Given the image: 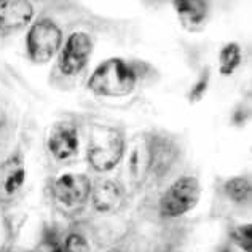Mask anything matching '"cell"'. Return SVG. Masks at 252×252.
Masks as SVG:
<instances>
[{"label":"cell","mask_w":252,"mask_h":252,"mask_svg":"<svg viewBox=\"0 0 252 252\" xmlns=\"http://www.w3.org/2000/svg\"><path fill=\"white\" fill-rule=\"evenodd\" d=\"M231 236H233V240L238 246L244 249V252H252V225L251 223L240 225Z\"/></svg>","instance_id":"cell-15"},{"label":"cell","mask_w":252,"mask_h":252,"mask_svg":"<svg viewBox=\"0 0 252 252\" xmlns=\"http://www.w3.org/2000/svg\"><path fill=\"white\" fill-rule=\"evenodd\" d=\"M174 6L181 23L189 31L200 29L209 15V5L200 0H182V2H174Z\"/></svg>","instance_id":"cell-12"},{"label":"cell","mask_w":252,"mask_h":252,"mask_svg":"<svg viewBox=\"0 0 252 252\" xmlns=\"http://www.w3.org/2000/svg\"><path fill=\"white\" fill-rule=\"evenodd\" d=\"M125 152V137L117 128L93 125L88 139V161L99 172H107L120 163Z\"/></svg>","instance_id":"cell-2"},{"label":"cell","mask_w":252,"mask_h":252,"mask_svg":"<svg viewBox=\"0 0 252 252\" xmlns=\"http://www.w3.org/2000/svg\"><path fill=\"white\" fill-rule=\"evenodd\" d=\"M78 131L77 126L70 122H58L53 125L48 136L50 154L58 161H67L74 158L78 152Z\"/></svg>","instance_id":"cell-8"},{"label":"cell","mask_w":252,"mask_h":252,"mask_svg":"<svg viewBox=\"0 0 252 252\" xmlns=\"http://www.w3.org/2000/svg\"><path fill=\"white\" fill-rule=\"evenodd\" d=\"M93 53V40L86 32H74L65 40V45L59 50L58 67L61 74L72 77L86 67Z\"/></svg>","instance_id":"cell-5"},{"label":"cell","mask_w":252,"mask_h":252,"mask_svg":"<svg viewBox=\"0 0 252 252\" xmlns=\"http://www.w3.org/2000/svg\"><path fill=\"white\" fill-rule=\"evenodd\" d=\"M201 196L200 181L193 176L176 179L160 200V211L166 217H181L193 209Z\"/></svg>","instance_id":"cell-4"},{"label":"cell","mask_w":252,"mask_h":252,"mask_svg":"<svg viewBox=\"0 0 252 252\" xmlns=\"http://www.w3.org/2000/svg\"><path fill=\"white\" fill-rule=\"evenodd\" d=\"M61 28L50 18H42L31 26L26 35L28 56L35 64H46L61 50Z\"/></svg>","instance_id":"cell-3"},{"label":"cell","mask_w":252,"mask_h":252,"mask_svg":"<svg viewBox=\"0 0 252 252\" xmlns=\"http://www.w3.org/2000/svg\"><path fill=\"white\" fill-rule=\"evenodd\" d=\"M64 252H91L90 243L86 238L78 233H70L63 243Z\"/></svg>","instance_id":"cell-16"},{"label":"cell","mask_w":252,"mask_h":252,"mask_svg":"<svg viewBox=\"0 0 252 252\" xmlns=\"http://www.w3.org/2000/svg\"><path fill=\"white\" fill-rule=\"evenodd\" d=\"M208 85H209V72L206 70L203 74V77L198 80L195 85H193V88H191L190 91V94H189V99H190V102H198V101H201L203 96L206 94V91H208Z\"/></svg>","instance_id":"cell-17"},{"label":"cell","mask_w":252,"mask_h":252,"mask_svg":"<svg viewBox=\"0 0 252 252\" xmlns=\"http://www.w3.org/2000/svg\"><path fill=\"white\" fill-rule=\"evenodd\" d=\"M155 155L157 149L149 136H137L132 141L128 158H126V172H128V179L132 187H141L152 166L155 164Z\"/></svg>","instance_id":"cell-6"},{"label":"cell","mask_w":252,"mask_h":252,"mask_svg":"<svg viewBox=\"0 0 252 252\" xmlns=\"http://www.w3.org/2000/svg\"><path fill=\"white\" fill-rule=\"evenodd\" d=\"M219 252H231L228 248H223V249H220V251H219Z\"/></svg>","instance_id":"cell-18"},{"label":"cell","mask_w":252,"mask_h":252,"mask_svg":"<svg viewBox=\"0 0 252 252\" xmlns=\"http://www.w3.org/2000/svg\"><path fill=\"white\" fill-rule=\"evenodd\" d=\"M241 64V46L231 42L223 45L219 53V72L223 77H230Z\"/></svg>","instance_id":"cell-13"},{"label":"cell","mask_w":252,"mask_h":252,"mask_svg":"<svg viewBox=\"0 0 252 252\" xmlns=\"http://www.w3.org/2000/svg\"><path fill=\"white\" fill-rule=\"evenodd\" d=\"M91 201L99 212H115L123 204V190L115 181H102L91 189Z\"/></svg>","instance_id":"cell-11"},{"label":"cell","mask_w":252,"mask_h":252,"mask_svg":"<svg viewBox=\"0 0 252 252\" xmlns=\"http://www.w3.org/2000/svg\"><path fill=\"white\" fill-rule=\"evenodd\" d=\"M26 168L21 157L13 155L0 164V203H10L21 191Z\"/></svg>","instance_id":"cell-9"},{"label":"cell","mask_w":252,"mask_h":252,"mask_svg":"<svg viewBox=\"0 0 252 252\" xmlns=\"http://www.w3.org/2000/svg\"><path fill=\"white\" fill-rule=\"evenodd\" d=\"M53 196L64 206H77L91 195V182L88 176L78 172H65L53 182Z\"/></svg>","instance_id":"cell-7"},{"label":"cell","mask_w":252,"mask_h":252,"mask_svg":"<svg viewBox=\"0 0 252 252\" xmlns=\"http://www.w3.org/2000/svg\"><path fill=\"white\" fill-rule=\"evenodd\" d=\"M34 18V5L28 0H0V31H16Z\"/></svg>","instance_id":"cell-10"},{"label":"cell","mask_w":252,"mask_h":252,"mask_svg":"<svg viewBox=\"0 0 252 252\" xmlns=\"http://www.w3.org/2000/svg\"><path fill=\"white\" fill-rule=\"evenodd\" d=\"M136 70L122 58H109L94 69L88 90L101 97H125L136 90Z\"/></svg>","instance_id":"cell-1"},{"label":"cell","mask_w":252,"mask_h":252,"mask_svg":"<svg viewBox=\"0 0 252 252\" xmlns=\"http://www.w3.org/2000/svg\"><path fill=\"white\" fill-rule=\"evenodd\" d=\"M225 193L235 203L246 201L251 195V182L248 177H233L225 184Z\"/></svg>","instance_id":"cell-14"}]
</instances>
